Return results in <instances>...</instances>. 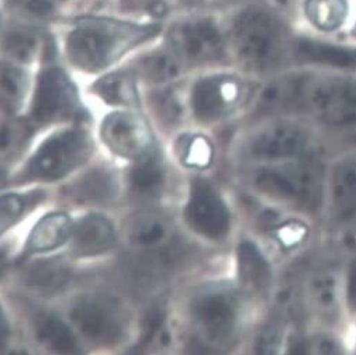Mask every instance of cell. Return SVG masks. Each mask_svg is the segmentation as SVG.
Masks as SVG:
<instances>
[{"label": "cell", "instance_id": "21", "mask_svg": "<svg viewBox=\"0 0 356 355\" xmlns=\"http://www.w3.org/2000/svg\"><path fill=\"white\" fill-rule=\"evenodd\" d=\"M117 182L114 173L104 168H97L72 184L68 189L70 198L81 205H103L114 199Z\"/></svg>", "mask_w": 356, "mask_h": 355}, {"label": "cell", "instance_id": "29", "mask_svg": "<svg viewBox=\"0 0 356 355\" xmlns=\"http://www.w3.org/2000/svg\"><path fill=\"white\" fill-rule=\"evenodd\" d=\"M27 90L26 74L13 64L0 63V106L9 111L17 110Z\"/></svg>", "mask_w": 356, "mask_h": 355}, {"label": "cell", "instance_id": "31", "mask_svg": "<svg viewBox=\"0 0 356 355\" xmlns=\"http://www.w3.org/2000/svg\"><path fill=\"white\" fill-rule=\"evenodd\" d=\"M5 52L19 63H31L40 48V36L30 29H16L3 40Z\"/></svg>", "mask_w": 356, "mask_h": 355}, {"label": "cell", "instance_id": "2", "mask_svg": "<svg viewBox=\"0 0 356 355\" xmlns=\"http://www.w3.org/2000/svg\"><path fill=\"white\" fill-rule=\"evenodd\" d=\"M335 150L306 116L268 114L251 122L238 144L241 165L328 155Z\"/></svg>", "mask_w": 356, "mask_h": 355}, {"label": "cell", "instance_id": "36", "mask_svg": "<svg viewBox=\"0 0 356 355\" xmlns=\"http://www.w3.org/2000/svg\"><path fill=\"white\" fill-rule=\"evenodd\" d=\"M343 290H345V305L349 317L356 315V251L343 257Z\"/></svg>", "mask_w": 356, "mask_h": 355}, {"label": "cell", "instance_id": "12", "mask_svg": "<svg viewBox=\"0 0 356 355\" xmlns=\"http://www.w3.org/2000/svg\"><path fill=\"white\" fill-rule=\"evenodd\" d=\"M92 154L89 136L79 129L59 132L47 139L20 172V182L61 180L81 166Z\"/></svg>", "mask_w": 356, "mask_h": 355}, {"label": "cell", "instance_id": "16", "mask_svg": "<svg viewBox=\"0 0 356 355\" xmlns=\"http://www.w3.org/2000/svg\"><path fill=\"white\" fill-rule=\"evenodd\" d=\"M169 38L170 48L188 63H213L224 55V37L217 24L209 19H195L177 24Z\"/></svg>", "mask_w": 356, "mask_h": 355}, {"label": "cell", "instance_id": "38", "mask_svg": "<svg viewBox=\"0 0 356 355\" xmlns=\"http://www.w3.org/2000/svg\"><path fill=\"white\" fill-rule=\"evenodd\" d=\"M9 338H10L9 323H8V319L3 313V309L0 308V352H2L8 347Z\"/></svg>", "mask_w": 356, "mask_h": 355}, {"label": "cell", "instance_id": "34", "mask_svg": "<svg viewBox=\"0 0 356 355\" xmlns=\"http://www.w3.org/2000/svg\"><path fill=\"white\" fill-rule=\"evenodd\" d=\"M154 109L163 122L172 125L184 117L185 104L173 90H165L154 96Z\"/></svg>", "mask_w": 356, "mask_h": 355}, {"label": "cell", "instance_id": "35", "mask_svg": "<svg viewBox=\"0 0 356 355\" xmlns=\"http://www.w3.org/2000/svg\"><path fill=\"white\" fill-rule=\"evenodd\" d=\"M27 210V198L20 195L0 196V235L10 228Z\"/></svg>", "mask_w": 356, "mask_h": 355}, {"label": "cell", "instance_id": "28", "mask_svg": "<svg viewBox=\"0 0 356 355\" xmlns=\"http://www.w3.org/2000/svg\"><path fill=\"white\" fill-rule=\"evenodd\" d=\"M309 22L320 31H335L346 20L345 0H307L305 6Z\"/></svg>", "mask_w": 356, "mask_h": 355}, {"label": "cell", "instance_id": "19", "mask_svg": "<svg viewBox=\"0 0 356 355\" xmlns=\"http://www.w3.org/2000/svg\"><path fill=\"white\" fill-rule=\"evenodd\" d=\"M72 254L95 257L107 253L115 243V230L108 219L100 214L83 217L72 228Z\"/></svg>", "mask_w": 356, "mask_h": 355}, {"label": "cell", "instance_id": "39", "mask_svg": "<svg viewBox=\"0 0 356 355\" xmlns=\"http://www.w3.org/2000/svg\"><path fill=\"white\" fill-rule=\"evenodd\" d=\"M346 342L350 351L356 352V315L352 317L349 327H348V334H346Z\"/></svg>", "mask_w": 356, "mask_h": 355}, {"label": "cell", "instance_id": "10", "mask_svg": "<svg viewBox=\"0 0 356 355\" xmlns=\"http://www.w3.org/2000/svg\"><path fill=\"white\" fill-rule=\"evenodd\" d=\"M250 199L257 206L254 232L280 262L305 255L316 243L320 227L323 230L317 220Z\"/></svg>", "mask_w": 356, "mask_h": 355}, {"label": "cell", "instance_id": "7", "mask_svg": "<svg viewBox=\"0 0 356 355\" xmlns=\"http://www.w3.org/2000/svg\"><path fill=\"white\" fill-rule=\"evenodd\" d=\"M323 231L343 255L356 251V148H338L328 158Z\"/></svg>", "mask_w": 356, "mask_h": 355}, {"label": "cell", "instance_id": "32", "mask_svg": "<svg viewBox=\"0 0 356 355\" xmlns=\"http://www.w3.org/2000/svg\"><path fill=\"white\" fill-rule=\"evenodd\" d=\"M30 125L22 120L0 122V157L12 158L17 155L30 139Z\"/></svg>", "mask_w": 356, "mask_h": 355}, {"label": "cell", "instance_id": "5", "mask_svg": "<svg viewBox=\"0 0 356 355\" xmlns=\"http://www.w3.org/2000/svg\"><path fill=\"white\" fill-rule=\"evenodd\" d=\"M161 27L102 17H83L67 38L70 61L86 72L110 67L130 49L158 34Z\"/></svg>", "mask_w": 356, "mask_h": 355}, {"label": "cell", "instance_id": "20", "mask_svg": "<svg viewBox=\"0 0 356 355\" xmlns=\"http://www.w3.org/2000/svg\"><path fill=\"white\" fill-rule=\"evenodd\" d=\"M71 219L64 213L44 216L31 230L26 244V254L44 253L61 247L72 234Z\"/></svg>", "mask_w": 356, "mask_h": 355}, {"label": "cell", "instance_id": "17", "mask_svg": "<svg viewBox=\"0 0 356 355\" xmlns=\"http://www.w3.org/2000/svg\"><path fill=\"white\" fill-rule=\"evenodd\" d=\"M100 133L104 144L120 157L138 159L151 151V130L137 114L117 111L107 116Z\"/></svg>", "mask_w": 356, "mask_h": 355}, {"label": "cell", "instance_id": "13", "mask_svg": "<svg viewBox=\"0 0 356 355\" xmlns=\"http://www.w3.org/2000/svg\"><path fill=\"white\" fill-rule=\"evenodd\" d=\"M82 104L72 81L61 68L44 70L37 81L30 118L34 126H48L75 118Z\"/></svg>", "mask_w": 356, "mask_h": 355}, {"label": "cell", "instance_id": "23", "mask_svg": "<svg viewBox=\"0 0 356 355\" xmlns=\"http://www.w3.org/2000/svg\"><path fill=\"white\" fill-rule=\"evenodd\" d=\"M34 331L38 342L52 352L74 354L79 351L76 337L70 326L51 313H41L35 317Z\"/></svg>", "mask_w": 356, "mask_h": 355}, {"label": "cell", "instance_id": "6", "mask_svg": "<svg viewBox=\"0 0 356 355\" xmlns=\"http://www.w3.org/2000/svg\"><path fill=\"white\" fill-rule=\"evenodd\" d=\"M251 308L235 283L202 287L191 303V316L200 338L216 351H231L248 334Z\"/></svg>", "mask_w": 356, "mask_h": 355}, {"label": "cell", "instance_id": "9", "mask_svg": "<svg viewBox=\"0 0 356 355\" xmlns=\"http://www.w3.org/2000/svg\"><path fill=\"white\" fill-rule=\"evenodd\" d=\"M298 299L309 324L346 338L349 317L345 305L343 261H323L303 275Z\"/></svg>", "mask_w": 356, "mask_h": 355}, {"label": "cell", "instance_id": "11", "mask_svg": "<svg viewBox=\"0 0 356 355\" xmlns=\"http://www.w3.org/2000/svg\"><path fill=\"white\" fill-rule=\"evenodd\" d=\"M280 261L252 232L235 247V285L247 299L265 312L280 292Z\"/></svg>", "mask_w": 356, "mask_h": 355}, {"label": "cell", "instance_id": "24", "mask_svg": "<svg viewBox=\"0 0 356 355\" xmlns=\"http://www.w3.org/2000/svg\"><path fill=\"white\" fill-rule=\"evenodd\" d=\"M165 185V168L156 154L148 152L138 158L130 171V189L140 198H155Z\"/></svg>", "mask_w": 356, "mask_h": 355}, {"label": "cell", "instance_id": "26", "mask_svg": "<svg viewBox=\"0 0 356 355\" xmlns=\"http://www.w3.org/2000/svg\"><path fill=\"white\" fill-rule=\"evenodd\" d=\"M93 92L108 104L138 106L136 82L129 72H113L103 77L93 85Z\"/></svg>", "mask_w": 356, "mask_h": 355}, {"label": "cell", "instance_id": "25", "mask_svg": "<svg viewBox=\"0 0 356 355\" xmlns=\"http://www.w3.org/2000/svg\"><path fill=\"white\" fill-rule=\"evenodd\" d=\"M184 59L170 47L144 56L138 63L140 74L149 82L166 84L182 74Z\"/></svg>", "mask_w": 356, "mask_h": 355}, {"label": "cell", "instance_id": "3", "mask_svg": "<svg viewBox=\"0 0 356 355\" xmlns=\"http://www.w3.org/2000/svg\"><path fill=\"white\" fill-rule=\"evenodd\" d=\"M300 114L310 118L334 150L356 148V72L307 70Z\"/></svg>", "mask_w": 356, "mask_h": 355}, {"label": "cell", "instance_id": "40", "mask_svg": "<svg viewBox=\"0 0 356 355\" xmlns=\"http://www.w3.org/2000/svg\"><path fill=\"white\" fill-rule=\"evenodd\" d=\"M8 267V258L3 251H0V275H3Z\"/></svg>", "mask_w": 356, "mask_h": 355}, {"label": "cell", "instance_id": "18", "mask_svg": "<svg viewBox=\"0 0 356 355\" xmlns=\"http://www.w3.org/2000/svg\"><path fill=\"white\" fill-rule=\"evenodd\" d=\"M293 58L317 68L356 72V49L348 47L316 40H300L293 42Z\"/></svg>", "mask_w": 356, "mask_h": 355}, {"label": "cell", "instance_id": "33", "mask_svg": "<svg viewBox=\"0 0 356 355\" xmlns=\"http://www.w3.org/2000/svg\"><path fill=\"white\" fill-rule=\"evenodd\" d=\"M166 338H168V331L165 327L163 313L159 309H154L147 315L144 320L140 345L145 348L161 347L166 344Z\"/></svg>", "mask_w": 356, "mask_h": 355}, {"label": "cell", "instance_id": "4", "mask_svg": "<svg viewBox=\"0 0 356 355\" xmlns=\"http://www.w3.org/2000/svg\"><path fill=\"white\" fill-rule=\"evenodd\" d=\"M231 44L244 74L266 79L286 70L293 58V41L277 15L252 6L235 19Z\"/></svg>", "mask_w": 356, "mask_h": 355}, {"label": "cell", "instance_id": "22", "mask_svg": "<svg viewBox=\"0 0 356 355\" xmlns=\"http://www.w3.org/2000/svg\"><path fill=\"white\" fill-rule=\"evenodd\" d=\"M129 235L133 246L144 250H156L170 240L172 223L162 213H143L133 220Z\"/></svg>", "mask_w": 356, "mask_h": 355}, {"label": "cell", "instance_id": "27", "mask_svg": "<svg viewBox=\"0 0 356 355\" xmlns=\"http://www.w3.org/2000/svg\"><path fill=\"white\" fill-rule=\"evenodd\" d=\"M70 281V271L59 261L48 260L33 264L24 274V282L41 293H55Z\"/></svg>", "mask_w": 356, "mask_h": 355}, {"label": "cell", "instance_id": "1", "mask_svg": "<svg viewBox=\"0 0 356 355\" xmlns=\"http://www.w3.org/2000/svg\"><path fill=\"white\" fill-rule=\"evenodd\" d=\"M330 155L244 165V189L258 202L302 213L323 226Z\"/></svg>", "mask_w": 356, "mask_h": 355}, {"label": "cell", "instance_id": "37", "mask_svg": "<svg viewBox=\"0 0 356 355\" xmlns=\"http://www.w3.org/2000/svg\"><path fill=\"white\" fill-rule=\"evenodd\" d=\"M13 2L22 5L34 15H47L52 10L55 0H13Z\"/></svg>", "mask_w": 356, "mask_h": 355}, {"label": "cell", "instance_id": "15", "mask_svg": "<svg viewBox=\"0 0 356 355\" xmlns=\"http://www.w3.org/2000/svg\"><path fill=\"white\" fill-rule=\"evenodd\" d=\"M71 320L86 340L100 345L120 342L127 333L124 308L103 294L79 299L71 310Z\"/></svg>", "mask_w": 356, "mask_h": 355}, {"label": "cell", "instance_id": "8", "mask_svg": "<svg viewBox=\"0 0 356 355\" xmlns=\"http://www.w3.org/2000/svg\"><path fill=\"white\" fill-rule=\"evenodd\" d=\"M262 79L251 75L214 74L196 82L191 107L196 120L204 125L222 123L236 116H251Z\"/></svg>", "mask_w": 356, "mask_h": 355}, {"label": "cell", "instance_id": "30", "mask_svg": "<svg viewBox=\"0 0 356 355\" xmlns=\"http://www.w3.org/2000/svg\"><path fill=\"white\" fill-rule=\"evenodd\" d=\"M176 152L185 166L193 169H207L214 159L213 143L200 134L184 136L177 141Z\"/></svg>", "mask_w": 356, "mask_h": 355}, {"label": "cell", "instance_id": "14", "mask_svg": "<svg viewBox=\"0 0 356 355\" xmlns=\"http://www.w3.org/2000/svg\"><path fill=\"white\" fill-rule=\"evenodd\" d=\"M189 227L203 239L220 243L234 228V213L221 192L204 178H195L185 212Z\"/></svg>", "mask_w": 356, "mask_h": 355}]
</instances>
